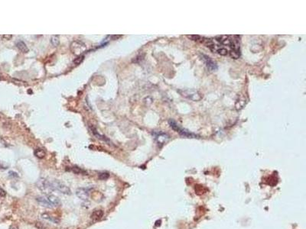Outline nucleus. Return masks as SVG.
<instances>
[{
	"label": "nucleus",
	"instance_id": "obj_18",
	"mask_svg": "<svg viewBox=\"0 0 306 229\" xmlns=\"http://www.w3.org/2000/svg\"><path fill=\"white\" fill-rule=\"evenodd\" d=\"M9 174H10V176H15V177H16V176H18V175H17L16 173H14V172H13V171L9 172Z\"/></svg>",
	"mask_w": 306,
	"mask_h": 229
},
{
	"label": "nucleus",
	"instance_id": "obj_8",
	"mask_svg": "<svg viewBox=\"0 0 306 229\" xmlns=\"http://www.w3.org/2000/svg\"><path fill=\"white\" fill-rule=\"evenodd\" d=\"M155 138H156L158 143L164 144L165 142H166L169 139V137L166 134L162 133V132H157L156 135H155Z\"/></svg>",
	"mask_w": 306,
	"mask_h": 229
},
{
	"label": "nucleus",
	"instance_id": "obj_15",
	"mask_svg": "<svg viewBox=\"0 0 306 229\" xmlns=\"http://www.w3.org/2000/svg\"><path fill=\"white\" fill-rule=\"evenodd\" d=\"M109 177V174L108 173H102L99 175V179L100 180H106Z\"/></svg>",
	"mask_w": 306,
	"mask_h": 229
},
{
	"label": "nucleus",
	"instance_id": "obj_20",
	"mask_svg": "<svg viewBox=\"0 0 306 229\" xmlns=\"http://www.w3.org/2000/svg\"><path fill=\"white\" fill-rule=\"evenodd\" d=\"M12 37H13L12 35H4V36H3V37H5V38H7L8 40V39H10Z\"/></svg>",
	"mask_w": 306,
	"mask_h": 229
},
{
	"label": "nucleus",
	"instance_id": "obj_16",
	"mask_svg": "<svg viewBox=\"0 0 306 229\" xmlns=\"http://www.w3.org/2000/svg\"><path fill=\"white\" fill-rule=\"evenodd\" d=\"M84 56H80V57H78L77 59H76L75 60H74V64H79L80 63H81L82 62V60H84Z\"/></svg>",
	"mask_w": 306,
	"mask_h": 229
},
{
	"label": "nucleus",
	"instance_id": "obj_1",
	"mask_svg": "<svg viewBox=\"0 0 306 229\" xmlns=\"http://www.w3.org/2000/svg\"><path fill=\"white\" fill-rule=\"evenodd\" d=\"M237 36H218L214 38H207L203 42L214 53L222 56L230 55L232 58L237 59L240 56V41L236 39Z\"/></svg>",
	"mask_w": 306,
	"mask_h": 229
},
{
	"label": "nucleus",
	"instance_id": "obj_7",
	"mask_svg": "<svg viewBox=\"0 0 306 229\" xmlns=\"http://www.w3.org/2000/svg\"><path fill=\"white\" fill-rule=\"evenodd\" d=\"M36 200H37L38 203H39L41 205L45 207V208H53V205L50 203L47 198H45V197L43 196H38L37 197Z\"/></svg>",
	"mask_w": 306,
	"mask_h": 229
},
{
	"label": "nucleus",
	"instance_id": "obj_12",
	"mask_svg": "<svg viewBox=\"0 0 306 229\" xmlns=\"http://www.w3.org/2000/svg\"><path fill=\"white\" fill-rule=\"evenodd\" d=\"M45 151H44V150L42 149H37V150H35V155L37 157V158H45Z\"/></svg>",
	"mask_w": 306,
	"mask_h": 229
},
{
	"label": "nucleus",
	"instance_id": "obj_5",
	"mask_svg": "<svg viewBox=\"0 0 306 229\" xmlns=\"http://www.w3.org/2000/svg\"><path fill=\"white\" fill-rule=\"evenodd\" d=\"M202 58H203L204 61L206 66H207V67H208V69L210 71H214V70H217V64H216V63L213 60H211V57H208V56L206 55H203L202 56Z\"/></svg>",
	"mask_w": 306,
	"mask_h": 229
},
{
	"label": "nucleus",
	"instance_id": "obj_19",
	"mask_svg": "<svg viewBox=\"0 0 306 229\" xmlns=\"http://www.w3.org/2000/svg\"><path fill=\"white\" fill-rule=\"evenodd\" d=\"M0 169H6V167H5L3 164L1 163V162H0Z\"/></svg>",
	"mask_w": 306,
	"mask_h": 229
},
{
	"label": "nucleus",
	"instance_id": "obj_9",
	"mask_svg": "<svg viewBox=\"0 0 306 229\" xmlns=\"http://www.w3.org/2000/svg\"><path fill=\"white\" fill-rule=\"evenodd\" d=\"M47 199L50 202V203L53 205V207H57L61 205V200L56 196H54V195H49L47 196Z\"/></svg>",
	"mask_w": 306,
	"mask_h": 229
},
{
	"label": "nucleus",
	"instance_id": "obj_10",
	"mask_svg": "<svg viewBox=\"0 0 306 229\" xmlns=\"http://www.w3.org/2000/svg\"><path fill=\"white\" fill-rule=\"evenodd\" d=\"M103 215V212L102 210H95L91 215V218L93 220H99Z\"/></svg>",
	"mask_w": 306,
	"mask_h": 229
},
{
	"label": "nucleus",
	"instance_id": "obj_6",
	"mask_svg": "<svg viewBox=\"0 0 306 229\" xmlns=\"http://www.w3.org/2000/svg\"><path fill=\"white\" fill-rule=\"evenodd\" d=\"M76 195L81 200L86 201L89 198V192L84 188H78L76 190Z\"/></svg>",
	"mask_w": 306,
	"mask_h": 229
},
{
	"label": "nucleus",
	"instance_id": "obj_4",
	"mask_svg": "<svg viewBox=\"0 0 306 229\" xmlns=\"http://www.w3.org/2000/svg\"><path fill=\"white\" fill-rule=\"evenodd\" d=\"M169 123H170L171 127L174 130H175L177 132H179V134H180L181 135H182V136H184V137H196L195 135L191 133L190 131H187V130H185V129L180 128L179 126L177 125V123L175 122V121H172V120H170V121H169Z\"/></svg>",
	"mask_w": 306,
	"mask_h": 229
},
{
	"label": "nucleus",
	"instance_id": "obj_14",
	"mask_svg": "<svg viewBox=\"0 0 306 229\" xmlns=\"http://www.w3.org/2000/svg\"><path fill=\"white\" fill-rule=\"evenodd\" d=\"M51 41H52V44L54 46L57 47V46L59 44V37H58V35H54V36H52Z\"/></svg>",
	"mask_w": 306,
	"mask_h": 229
},
{
	"label": "nucleus",
	"instance_id": "obj_3",
	"mask_svg": "<svg viewBox=\"0 0 306 229\" xmlns=\"http://www.w3.org/2000/svg\"><path fill=\"white\" fill-rule=\"evenodd\" d=\"M52 185L54 190H57L61 192V193H63V194L65 195L71 194V191L69 189V187L64 185L63 183L58 181V180H54V181L52 182Z\"/></svg>",
	"mask_w": 306,
	"mask_h": 229
},
{
	"label": "nucleus",
	"instance_id": "obj_11",
	"mask_svg": "<svg viewBox=\"0 0 306 229\" xmlns=\"http://www.w3.org/2000/svg\"><path fill=\"white\" fill-rule=\"evenodd\" d=\"M16 46L22 52H23V53H27V52L29 51V48H28L26 44H25L23 41H19V42L17 43Z\"/></svg>",
	"mask_w": 306,
	"mask_h": 229
},
{
	"label": "nucleus",
	"instance_id": "obj_17",
	"mask_svg": "<svg viewBox=\"0 0 306 229\" xmlns=\"http://www.w3.org/2000/svg\"><path fill=\"white\" fill-rule=\"evenodd\" d=\"M6 191L4 190V189H2L0 188V196H6Z\"/></svg>",
	"mask_w": 306,
	"mask_h": 229
},
{
	"label": "nucleus",
	"instance_id": "obj_2",
	"mask_svg": "<svg viewBox=\"0 0 306 229\" xmlns=\"http://www.w3.org/2000/svg\"><path fill=\"white\" fill-rule=\"evenodd\" d=\"M36 185H37L38 188L39 189V190H41V192L47 195V196L51 195L52 191H54L52 183L49 182L46 179H40L37 182Z\"/></svg>",
	"mask_w": 306,
	"mask_h": 229
},
{
	"label": "nucleus",
	"instance_id": "obj_13",
	"mask_svg": "<svg viewBox=\"0 0 306 229\" xmlns=\"http://www.w3.org/2000/svg\"><path fill=\"white\" fill-rule=\"evenodd\" d=\"M72 171L74 172V173H76V174H84V173L86 174V173L84 170H82L81 168L78 167H74L72 168Z\"/></svg>",
	"mask_w": 306,
	"mask_h": 229
}]
</instances>
